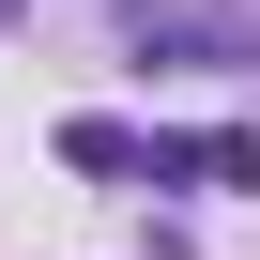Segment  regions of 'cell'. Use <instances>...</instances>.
I'll use <instances>...</instances> for the list:
<instances>
[{"mask_svg": "<svg viewBox=\"0 0 260 260\" xmlns=\"http://www.w3.org/2000/svg\"><path fill=\"white\" fill-rule=\"evenodd\" d=\"M122 46L138 61H199V77H245V16H214V0H122Z\"/></svg>", "mask_w": 260, "mask_h": 260, "instance_id": "cell-1", "label": "cell"}, {"mask_svg": "<svg viewBox=\"0 0 260 260\" xmlns=\"http://www.w3.org/2000/svg\"><path fill=\"white\" fill-rule=\"evenodd\" d=\"M61 153H77L92 184H138V169H153V138H122V122H61Z\"/></svg>", "mask_w": 260, "mask_h": 260, "instance_id": "cell-2", "label": "cell"}, {"mask_svg": "<svg viewBox=\"0 0 260 260\" xmlns=\"http://www.w3.org/2000/svg\"><path fill=\"white\" fill-rule=\"evenodd\" d=\"M0 16H16V0H0Z\"/></svg>", "mask_w": 260, "mask_h": 260, "instance_id": "cell-3", "label": "cell"}]
</instances>
